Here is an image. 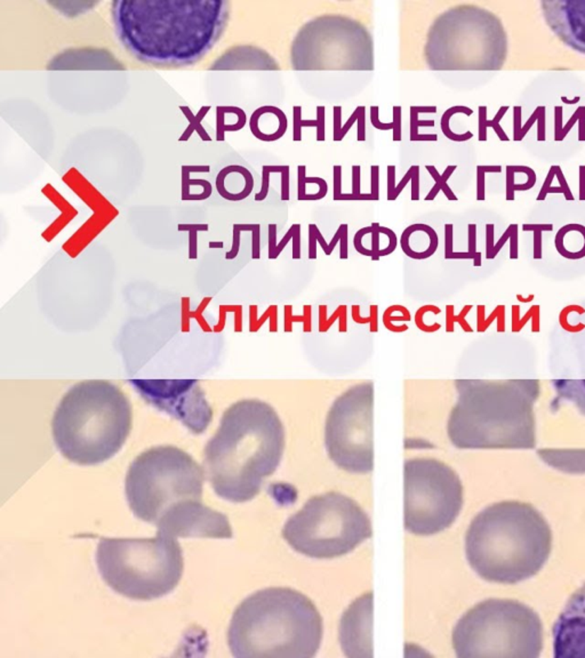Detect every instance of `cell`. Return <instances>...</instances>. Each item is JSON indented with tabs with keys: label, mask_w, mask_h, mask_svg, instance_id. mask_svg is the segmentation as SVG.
Returning <instances> with one entry per match:
<instances>
[{
	"label": "cell",
	"mask_w": 585,
	"mask_h": 658,
	"mask_svg": "<svg viewBox=\"0 0 585 658\" xmlns=\"http://www.w3.org/2000/svg\"><path fill=\"white\" fill-rule=\"evenodd\" d=\"M365 113H366L365 106H357L356 110L353 111L352 115L350 116V118L347 119V123H345V126L342 127V134H341L342 140H343V138H345V135H347V132H349V130H350L351 128H352V126L353 125H355V123L359 121V118L362 117V115H365Z\"/></svg>",
	"instance_id": "db71d44e"
},
{
	"label": "cell",
	"mask_w": 585,
	"mask_h": 658,
	"mask_svg": "<svg viewBox=\"0 0 585 658\" xmlns=\"http://www.w3.org/2000/svg\"><path fill=\"white\" fill-rule=\"evenodd\" d=\"M562 102L566 103V104H576V103L579 102V100H581V97H576V99H574V100L569 101L567 100L566 97L562 96Z\"/></svg>",
	"instance_id": "03108f58"
},
{
	"label": "cell",
	"mask_w": 585,
	"mask_h": 658,
	"mask_svg": "<svg viewBox=\"0 0 585 658\" xmlns=\"http://www.w3.org/2000/svg\"><path fill=\"white\" fill-rule=\"evenodd\" d=\"M452 639L459 658H537L543 649V626L528 606L487 599L459 618Z\"/></svg>",
	"instance_id": "9c48e42d"
},
{
	"label": "cell",
	"mask_w": 585,
	"mask_h": 658,
	"mask_svg": "<svg viewBox=\"0 0 585 658\" xmlns=\"http://www.w3.org/2000/svg\"><path fill=\"white\" fill-rule=\"evenodd\" d=\"M282 166V164H264L262 167L261 190L255 194L256 201H262L268 197L269 189H270V175L274 173H280Z\"/></svg>",
	"instance_id": "f35d334b"
},
{
	"label": "cell",
	"mask_w": 585,
	"mask_h": 658,
	"mask_svg": "<svg viewBox=\"0 0 585 658\" xmlns=\"http://www.w3.org/2000/svg\"><path fill=\"white\" fill-rule=\"evenodd\" d=\"M369 403L366 398H349L338 403L327 424V447L338 467L351 472L373 469L369 430Z\"/></svg>",
	"instance_id": "7c38bea8"
},
{
	"label": "cell",
	"mask_w": 585,
	"mask_h": 658,
	"mask_svg": "<svg viewBox=\"0 0 585 658\" xmlns=\"http://www.w3.org/2000/svg\"><path fill=\"white\" fill-rule=\"evenodd\" d=\"M138 394L158 411L200 435L213 420V409L197 379H130Z\"/></svg>",
	"instance_id": "4fadbf2b"
},
{
	"label": "cell",
	"mask_w": 585,
	"mask_h": 658,
	"mask_svg": "<svg viewBox=\"0 0 585 658\" xmlns=\"http://www.w3.org/2000/svg\"><path fill=\"white\" fill-rule=\"evenodd\" d=\"M405 528L433 535L448 528L463 506V486L457 473L438 459L405 462Z\"/></svg>",
	"instance_id": "8fae6325"
},
{
	"label": "cell",
	"mask_w": 585,
	"mask_h": 658,
	"mask_svg": "<svg viewBox=\"0 0 585 658\" xmlns=\"http://www.w3.org/2000/svg\"><path fill=\"white\" fill-rule=\"evenodd\" d=\"M521 117H523V108L521 106H515L513 108V132H515V136H513V140L515 141L519 142V136H520L521 128Z\"/></svg>",
	"instance_id": "94428289"
},
{
	"label": "cell",
	"mask_w": 585,
	"mask_h": 658,
	"mask_svg": "<svg viewBox=\"0 0 585 658\" xmlns=\"http://www.w3.org/2000/svg\"><path fill=\"white\" fill-rule=\"evenodd\" d=\"M409 182H412V200L413 201H418L420 200V166L418 164H412L409 167L407 173L403 175V179L398 183V185H396L394 192H392L390 196L386 197L388 201H394L399 197L401 192L403 191V189L406 188V185Z\"/></svg>",
	"instance_id": "1f68e13d"
},
{
	"label": "cell",
	"mask_w": 585,
	"mask_h": 658,
	"mask_svg": "<svg viewBox=\"0 0 585 658\" xmlns=\"http://www.w3.org/2000/svg\"><path fill=\"white\" fill-rule=\"evenodd\" d=\"M247 116L238 106H218L216 108V141H224L225 133L238 132L246 126Z\"/></svg>",
	"instance_id": "d6986e66"
},
{
	"label": "cell",
	"mask_w": 585,
	"mask_h": 658,
	"mask_svg": "<svg viewBox=\"0 0 585 658\" xmlns=\"http://www.w3.org/2000/svg\"><path fill=\"white\" fill-rule=\"evenodd\" d=\"M551 383L559 397L573 403L585 415V379H553Z\"/></svg>",
	"instance_id": "44dd1931"
},
{
	"label": "cell",
	"mask_w": 585,
	"mask_h": 658,
	"mask_svg": "<svg viewBox=\"0 0 585 658\" xmlns=\"http://www.w3.org/2000/svg\"><path fill=\"white\" fill-rule=\"evenodd\" d=\"M510 241H511V247H510V257L511 259H517L518 257V226L516 228L515 231L512 233L511 237H510Z\"/></svg>",
	"instance_id": "be15d7a7"
},
{
	"label": "cell",
	"mask_w": 585,
	"mask_h": 658,
	"mask_svg": "<svg viewBox=\"0 0 585 658\" xmlns=\"http://www.w3.org/2000/svg\"><path fill=\"white\" fill-rule=\"evenodd\" d=\"M456 113H464L465 116H471L474 113V110L469 108V106H452L450 109L446 110L444 112V115L441 116L440 119V128L441 132L444 134L448 140L454 142H465L469 141L471 138H474V134L471 132L464 133V134H456L453 130H450V118L453 117Z\"/></svg>",
	"instance_id": "f1b7e54d"
},
{
	"label": "cell",
	"mask_w": 585,
	"mask_h": 658,
	"mask_svg": "<svg viewBox=\"0 0 585 658\" xmlns=\"http://www.w3.org/2000/svg\"><path fill=\"white\" fill-rule=\"evenodd\" d=\"M371 196L373 201L379 200V166L373 164L371 167Z\"/></svg>",
	"instance_id": "816d5d0a"
},
{
	"label": "cell",
	"mask_w": 585,
	"mask_h": 658,
	"mask_svg": "<svg viewBox=\"0 0 585 658\" xmlns=\"http://www.w3.org/2000/svg\"><path fill=\"white\" fill-rule=\"evenodd\" d=\"M485 306H478L477 308V330L479 333L485 332L495 319H498L497 330L504 332V306H497L489 319H485Z\"/></svg>",
	"instance_id": "836d02e7"
},
{
	"label": "cell",
	"mask_w": 585,
	"mask_h": 658,
	"mask_svg": "<svg viewBox=\"0 0 585 658\" xmlns=\"http://www.w3.org/2000/svg\"><path fill=\"white\" fill-rule=\"evenodd\" d=\"M545 106H537L535 111L533 112V115L528 118V121H526V123L523 125V128H521L520 136H519V141L523 140V138L527 135V133L530 132V128H532L533 125L537 121L538 117L541 115L542 110L544 109Z\"/></svg>",
	"instance_id": "91938a15"
},
{
	"label": "cell",
	"mask_w": 585,
	"mask_h": 658,
	"mask_svg": "<svg viewBox=\"0 0 585 658\" xmlns=\"http://www.w3.org/2000/svg\"><path fill=\"white\" fill-rule=\"evenodd\" d=\"M347 229H349L347 224H341V225L338 226V231H336L335 235L333 237L330 244H327L324 235H323V233H321V230H319V228L317 226L316 235H317L318 244L321 245V250H324L325 255H332L333 250L335 248L336 245L340 242V245H341V247H340V259L347 260V257H349V250H347Z\"/></svg>",
	"instance_id": "83f0119b"
},
{
	"label": "cell",
	"mask_w": 585,
	"mask_h": 658,
	"mask_svg": "<svg viewBox=\"0 0 585 658\" xmlns=\"http://www.w3.org/2000/svg\"><path fill=\"white\" fill-rule=\"evenodd\" d=\"M542 14L562 44L585 55V0H543Z\"/></svg>",
	"instance_id": "9a60e30c"
},
{
	"label": "cell",
	"mask_w": 585,
	"mask_h": 658,
	"mask_svg": "<svg viewBox=\"0 0 585 658\" xmlns=\"http://www.w3.org/2000/svg\"><path fill=\"white\" fill-rule=\"evenodd\" d=\"M179 110L182 111L183 115L186 116L189 121L188 127H186V130L183 132L182 136L179 138V142L188 141L189 138H191L194 133H197L198 135L200 136V138H201L203 141H212V138H209L206 130H205L203 125H201L204 118L206 117L207 113H208L209 110H211V106H203L196 115L192 113L189 106H179Z\"/></svg>",
	"instance_id": "484cf974"
},
{
	"label": "cell",
	"mask_w": 585,
	"mask_h": 658,
	"mask_svg": "<svg viewBox=\"0 0 585 658\" xmlns=\"http://www.w3.org/2000/svg\"><path fill=\"white\" fill-rule=\"evenodd\" d=\"M556 658L585 657V584L572 594L553 626Z\"/></svg>",
	"instance_id": "5bb4252c"
},
{
	"label": "cell",
	"mask_w": 585,
	"mask_h": 658,
	"mask_svg": "<svg viewBox=\"0 0 585 658\" xmlns=\"http://www.w3.org/2000/svg\"><path fill=\"white\" fill-rule=\"evenodd\" d=\"M316 229H317V224H309V253H308L309 260H316L318 256V239L317 235H316Z\"/></svg>",
	"instance_id": "680465c9"
},
{
	"label": "cell",
	"mask_w": 585,
	"mask_h": 658,
	"mask_svg": "<svg viewBox=\"0 0 585 658\" xmlns=\"http://www.w3.org/2000/svg\"><path fill=\"white\" fill-rule=\"evenodd\" d=\"M394 121L390 123H382L379 121V108L377 106H371V123L374 128L379 130H394V141H401V106H394Z\"/></svg>",
	"instance_id": "4dcf8cb0"
},
{
	"label": "cell",
	"mask_w": 585,
	"mask_h": 658,
	"mask_svg": "<svg viewBox=\"0 0 585 658\" xmlns=\"http://www.w3.org/2000/svg\"><path fill=\"white\" fill-rule=\"evenodd\" d=\"M342 194V166L335 164L333 167V199L334 201H340Z\"/></svg>",
	"instance_id": "bcb514c9"
},
{
	"label": "cell",
	"mask_w": 585,
	"mask_h": 658,
	"mask_svg": "<svg viewBox=\"0 0 585 658\" xmlns=\"http://www.w3.org/2000/svg\"><path fill=\"white\" fill-rule=\"evenodd\" d=\"M584 115H585V106H581V108H579V109H577V111L575 112V113H574L573 116H572L571 121H568V123L567 125H566V126H564V130H562V132L559 133L558 135H556V138H555V140H556V141H562V140H564V136H566V134H567V133L572 130V127H573L574 125H575V123H576V121H579V119H581V117H582V116H584Z\"/></svg>",
	"instance_id": "11a10c76"
},
{
	"label": "cell",
	"mask_w": 585,
	"mask_h": 658,
	"mask_svg": "<svg viewBox=\"0 0 585 658\" xmlns=\"http://www.w3.org/2000/svg\"><path fill=\"white\" fill-rule=\"evenodd\" d=\"M471 308H472V306H465L464 308H462L459 315L456 316L455 313H454L455 306H446V327H445V328H446V333H454V330H455V323H459V326L462 327V329H463L465 333L474 332V329L471 328L468 321L465 320V317L468 316L469 312L471 311Z\"/></svg>",
	"instance_id": "e575fe53"
},
{
	"label": "cell",
	"mask_w": 585,
	"mask_h": 658,
	"mask_svg": "<svg viewBox=\"0 0 585 658\" xmlns=\"http://www.w3.org/2000/svg\"><path fill=\"white\" fill-rule=\"evenodd\" d=\"M501 164H478L477 166V200L486 199L485 182L486 174L501 173Z\"/></svg>",
	"instance_id": "8d00e7d4"
},
{
	"label": "cell",
	"mask_w": 585,
	"mask_h": 658,
	"mask_svg": "<svg viewBox=\"0 0 585 658\" xmlns=\"http://www.w3.org/2000/svg\"><path fill=\"white\" fill-rule=\"evenodd\" d=\"M508 110H509V106H501L500 110L497 111L496 116L491 121H489L487 119V106H480L478 108V112H479L478 140L480 142L487 141V128H493L501 141H509L510 138H508L506 132L503 130L500 125L501 121H502Z\"/></svg>",
	"instance_id": "d4e9b609"
},
{
	"label": "cell",
	"mask_w": 585,
	"mask_h": 658,
	"mask_svg": "<svg viewBox=\"0 0 585 658\" xmlns=\"http://www.w3.org/2000/svg\"><path fill=\"white\" fill-rule=\"evenodd\" d=\"M289 172H291V168H289V164H282V200L284 201H287L289 200V192H291V189H289Z\"/></svg>",
	"instance_id": "f5cc1de1"
},
{
	"label": "cell",
	"mask_w": 585,
	"mask_h": 658,
	"mask_svg": "<svg viewBox=\"0 0 585 658\" xmlns=\"http://www.w3.org/2000/svg\"><path fill=\"white\" fill-rule=\"evenodd\" d=\"M523 230L534 233V259H542V233L552 231V224H523Z\"/></svg>",
	"instance_id": "74e56055"
},
{
	"label": "cell",
	"mask_w": 585,
	"mask_h": 658,
	"mask_svg": "<svg viewBox=\"0 0 585 658\" xmlns=\"http://www.w3.org/2000/svg\"><path fill=\"white\" fill-rule=\"evenodd\" d=\"M132 423L130 400L117 385L87 379L63 396L54 413L52 433L65 459L76 464L96 465L121 450Z\"/></svg>",
	"instance_id": "8992f818"
},
{
	"label": "cell",
	"mask_w": 585,
	"mask_h": 658,
	"mask_svg": "<svg viewBox=\"0 0 585 658\" xmlns=\"http://www.w3.org/2000/svg\"><path fill=\"white\" fill-rule=\"evenodd\" d=\"M306 166L300 164L297 167V199L302 201L304 196H306Z\"/></svg>",
	"instance_id": "681fc988"
},
{
	"label": "cell",
	"mask_w": 585,
	"mask_h": 658,
	"mask_svg": "<svg viewBox=\"0 0 585 658\" xmlns=\"http://www.w3.org/2000/svg\"><path fill=\"white\" fill-rule=\"evenodd\" d=\"M303 323V332H312V306L304 304L303 313L301 316L293 315V306L286 304L284 306V332H293V323Z\"/></svg>",
	"instance_id": "d6a6232c"
},
{
	"label": "cell",
	"mask_w": 585,
	"mask_h": 658,
	"mask_svg": "<svg viewBox=\"0 0 585 658\" xmlns=\"http://www.w3.org/2000/svg\"><path fill=\"white\" fill-rule=\"evenodd\" d=\"M538 394L537 381H508L467 389L450 415V439L461 448H534L533 407Z\"/></svg>",
	"instance_id": "52a82bcc"
},
{
	"label": "cell",
	"mask_w": 585,
	"mask_h": 658,
	"mask_svg": "<svg viewBox=\"0 0 585 658\" xmlns=\"http://www.w3.org/2000/svg\"><path fill=\"white\" fill-rule=\"evenodd\" d=\"M206 473L175 446L145 450L127 471L125 493L140 520L173 537L231 538L227 515L203 503Z\"/></svg>",
	"instance_id": "7a4b0ae2"
},
{
	"label": "cell",
	"mask_w": 585,
	"mask_h": 658,
	"mask_svg": "<svg viewBox=\"0 0 585 658\" xmlns=\"http://www.w3.org/2000/svg\"><path fill=\"white\" fill-rule=\"evenodd\" d=\"M579 200H585V164L579 166Z\"/></svg>",
	"instance_id": "e7e4bbea"
},
{
	"label": "cell",
	"mask_w": 585,
	"mask_h": 658,
	"mask_svg": "<svg viewBox=\"0 0 585 658\" xmlns=\"http://www.w3.org/2000/svg\"><path fill=\"white\" fill-rule=\"evenodd\" d=\"M299 235H301V224H293L289 228V231L286 233V235H284V238L280 240L279 244H277L272 250H269V259H277L282 253V250H285V247L289 245V241L293 240Z\"/></svg>",
	"instance_id": "ab89813d"
},
{
	"label": "cell",
	"mask_w": 585,
	"mask_h": 658,
	"mask_svg": "<svg viewBox=\"0 0 585 658\" xmlns=\"http://www.w3.org/2000/svg\"><path fill=\"white\" fill-rule=\"evenodd\" d=\"M351 317L355 323L358 325H369V332H379V306L377 304L369 306V316L368 317H362L360 316V306L353 304L351 306Z\"/></svg>",
	"instance_id": "d590c367"
},
{
	"label": "cell",
	"mask_w": 585,
	"mask_h": 658,
	"mask_svg": "<svg viewBox=\"0 0 585 658\" xmlns=\"http://www.w3.org/2000/svg\"><path fill=\"white\" fill-rule=\"evenodd\" d=\"M409 112H411V116H409V121H411V125H409V140L412 142H437L438 141V135L437 134H420L418 130L420 127H435V121H422L418 119V115L420 113H435L437 112V106H412L409 108Z\"/></svg>",
	"instance_id": "7402d4cb"
},
{
	"label": "cell",
	"mask_w": 585,
	"mask_h": 658,
	"mask_svg": "<svg viewBox=\"0 0 585 658\" xmlns=\"http://www.w3.org/2000/svg\"><path fill=\"white\" fill-rule=\"evenodd\" d=\"M373 231L371 233V250L373 253V259L372 261H379L381 257H379V253H381V248H379V235H381V231H379V224L373 223Z\"/></svg>",
	"instance_id": "f907efd6"
},
{
	"label": "cell",
	"mask_w": 585,
	"mask_h": 658,
	"mask_svg": "<svg viewBox=\"0 0 585 658\" xmlns=\"http://www.w3.org/2000/svg\"><path fill=\"white\" fill-rule=\"evenodd\" d=\"M284 450L276 413L257 400H241L224 411L218 431L204 450L206 478L223 500L244 503L261 491Z\"/></svg>",
	"instance_id": "3957f363"
},
{
	"label": "cell",
	"mask_w": 585,
	"mask_h": 658,
	"mask_svg": "<svg viewBox=\"0 0 585 658\" xmlns=\"http://www.w3.org/2000/svg\"><path fill=\"white\" fill-rule=\"evenodd\" d=\"M547 194H564L566 199L574 200V196L572 194L569 185H568L567 179L564 177L560 166H557V164L551 166L547 179L544 181L541 191L538 194V201L545 199Z\"/></svg>",
	"instance_id": "603a6c76"
},
{
	"label": "cell",
	"mask_w": 585,
	"mask_h": 658,
	"mask_svg": "<svg viewBox=\"0 0 585 658\" xmlns=\"http://www.w3.org/2000/svg\"><path fill=\"white\" fill-rule=\"evenodd\" d=\"M456 168H457L456 164H450V166L446 167L444 173L439 174L438 169H437L433 164H425V169L429 172L430 175H431L433 181H435V185H433V189L430 190L427 197L424 199L425 201H433V200H435V198L438 196L439 192H442L448 200L457 201V197H456L455 194H454L453 190L450 188V185H448L447 183L448 179L453 175L454 172L456 171Z\"/></svg>",
	"instance_id": "cb8c5ba5"
},
{
	"label": "cell",
	"mask_w": 585,
	"mask_h": 658,
	"mask_svg": "<svg viewBox=\"0 0 585 658\" xmlns=\"http://www.w3.org/2000/svg\"><path fill=\"white\" fill-rule=\"evenodd\" d=\"M545 463L568 473L585 472V450H540Z\"/></svg>",
	"instance_id": "ac0fdd59"
},
{
	"label": "cell",
	"mask_w": 585,
	"mask_h": 658,
	"mask_svg": "<svg viewBox=\"0 0 585 658\" xmlns=\"http://www.w3.org/2000/svg\"><path fill=\"white\" fill-rule=\"evenodd\" d=\"M469 254L474 257V265L479 267L481 264V254L477 253V225L469 224Z\"/></svg>",
	"instance_id": "f6af8a7d"
},
{
	"label": "cell",
	"mask_w": 585,
	"mask_h": 658,
	"mask_svg": "<svg viewBox=\"0 0 585 658\" xmlns=\"http://www.w3.org/2000/svg\"><path fill=\"white\" fill-rule=\"evenodd\" d=\"M282 536L297 552L312 558H335L372 536V523L362 506L345 494L312 496L287 519Z\"/></svg>",
	"instance_id": "30bf717a"
},
{
	"label": "cell",
	"mask_w": 585,
	"mask_h": 658,
	"mask_svg": "<svg viewBox=\"0 0 585 658\" xmlns=\"http://www.w3.org/2000/svg\"><path fill=\"white\" fill-rule=\"evenodd\" d=\"M326 304H321L318 308L319 311V323H318V330L319 333H327L332 328L333 325L338 321V332H347V306L345 304H341L333 312L330 318H327Z\"/></svg>",
	"instance_id": "4316f807"
},
{
	"label": "cell",
	"mask_w": 585,
	"mask_h": 658,
	"mask_svg": "<svg viewBox=\"0 0 585 658\" xmlns=\"http://www.w3.org/2000/svg\"><path fill=\"white\" fill-rule=\"evenodd\" d=\"M515 175L516 172L511 164L506 166V200H515Z\"/></svg>",
	"instance_id": "6f0895ef"
},
{
	"label": "cell",
	"mask_w": 585,
	"mask_h": 658,
	"mask_svg": "<svg viewBox=\"0 0 585 658\" xmlns=\"http://www.w3.org/2000/svg\"><path fill=\"white\" fill-rule=\"evenodd\" d=\"M373 592L360 596L347 608L340 624V640L345 654L351 657L365 656L372 652V609Z\"/></svg>",
	"instance_id": "2e32d148"
},
{
	"label": "cell",
	"mask_w": 585,
	"mask_h": 658,
	"mask_svg": "<svg viewBox=\"0 0 585 658\" xmlns=\"http://www.w3.org/2000/svg\"><path fill=\"white\" fill-rule=\"evenodd\" d=\"M261 226L260 224H254V229L252 231L253 233V241H252V245H253V259L257 260L260 259V235H261Z\"/></svg>",
	"instance_id": "6125c7cd"
},
{
	"label": "cell",
	"mask_w": 585,
	"mask_h": 658,
	"mask_svg": "<svg viewBox=\"0 0 585 658\" xmlns=\"http://www.w3.org/2000/svg\"><path fill=\"white\" fill-rule=\"evenodd\" d=\"M302 127H316L317 128L318 142L326 141V108L317 106L316 119H302V106H293V141H302Z\"/></svg>",
	"instance_id": "ffe728a7"
},
{
	"label": "cell",
	"mask_w": 585,
	"mask_h": 658,
	"mask_svg": "<svg viewBox=\"0 0 585 658\" xmlns=\"http://www.w3.org/2000/svg\"><path fill=\"white\" fill-rule=\"evenodd\" d=\"M267 319H270V329H269V330H270L271 333L278 332V306H271L270 308L265 311L261 320L252 325V329H250V330L256 332V330L260 328V326H262V325L264 323Z\"/></svg>",
	"instance_id": "7bdbcfd3"
},
{
	"label": "cell",
	"mask_w": 585,
	"mask_h": 658,
	"mask_svg": "<svg viewBox=\"0 0 585 658\" xmlns=\"http://www.w3.org/2000/svg\"><path fill=\"white\" fill-rule=\"evenodd\" d=\"M362 167L359 164L352 166V194L356 201H373L371 194H362Z\"/></svg>",
	"instance_id": "60d3db41"
},
{
	"label": "cell",
	"mask_w": 585,
	"mask_h": 658,
	"mask_svg": "<svg viewBox=\"0 0 585 658\" xmlns=\"http://www.w3.org/2000/svg\"><path fill=\"white\" fill-rule=\"evenodd\" d=\"M112 22L123 48L155 68L197 65L222 38L227 0H115Z\"/></svg>",
	"instance_id": "6da1fadb"
},
{
	"label": "cell",
	"mask_w": 585,
	"mask_h": 658,
	"mask_svg": "<svg viewBox=\"0 0 585 658\" xmlns=\"http://www.w3.org/2000/svg\"><path fill=\"white\" fill-rule=\"evenodd\" d=\"M411 319H412V315L408 308L406 306H399V304L389 306L386 308V311L383 312L382 316L384 327L388 329L389 332L397 333V334L407 332L409 328L405 323L396 326L394 325V321H409Z\"/></svg>",
	"instance_id": "f546056e"
},
{
	"label": "cell",
	"mask_w": 585,
	"mask_h": 658,
	"mask_svg": "<svg viewBox=\"0 0 585 658\" xmlns=\"http://www.w3.org/2000/svg\"><path fill=\"white\" fill-rule=\"evenodd\" d=\"M96 564L112 590L133 600L158 599L182 579L183 553L177 537L101 538Z\"/></svg>",
	"instance_id": "ba28073f"
},
{
	"label": "cell",
	"mask_w": 585,
	"mask_h": 658,
	"mask_svg": "<svg viewBox=\"0 0 585 658\" xmlns=\"http://www.w3.org/2000/svg\"><path fill=\"white\" fill-rule=\"evenodd\" d=\"M516 226H517V224H511V225H510L509 228L506 229V233H504V235L501 237L500 240L497 241V244L494 245V247H493L491 253L489 254V256H487V259H494L495 256L498 254V252L502 250V247L506 245L508 239H510V237H511L512 233H513V230L516 229Z\"/></svg>",
	"instance_id": "9f6ffc18"
},
{
	"label": "cell",
	"mask_w": 585,
	"mask_h": 658,
	"mask_svg": "<svg viewBox=\"0 0 585 658\" xmlns=\"http://www.w3.org/2000/svg\"><path fill=\"white\" fill-rule=\"evenodd\" d=\"M438 246V233L428 224L416 223L407 226L400 237V247L409 259H429L435 255Z\"/></svg>",
	"instance_id": "e0dca14e"
},
{
	"label": "cell",
	"mask_w": 585,
	"mask_h": 658,
	"mask_svg": "<svg viewBox=\"0 0 585 658\" xmlns=\"http://www.w3.org/2000/svg\"><path fill=\"white\" fill-rule=\"evenodd\" d=\"M427 313H435V316L440 315L441 308L433 304H427V306H420L418 311L415 312V326L420 329V332L428 333L427 325H425V315Z\"/></svg>",
	"instance_id": "b9f144b4"
},
{
	"label": "cell",
	"mask_w": 585,
	"mask_h": 658,
	"mask_svg": "<svg viewBox=\"0 0 585 658\" xmlns=\"http://www.w3.org/2000/svg\"><path fill=\"white\" fill-rule=\"evenodd\" d=\"M550 526L528 503L504 501L484 508L465 534L472 569L489 582L516 584L530 579L549 559Z\"/></svg>",
	"instance_id": "277c9868"
},
{
	"label": "cell",
	"mask_w": 585,
	"mask_h": 658,
	"mask_svg": "<svg viewBox=\"0 0 585 658\" xmlns=\"http://www.w3.org/2000/svg\"><path fill=\"white\" fill-rule=\"evenodd\" d=\"M323 639V618L315 603L294 589L267 588L237 607L228 630L237 658H311Z\"/></svg>",
	"instance_id": "5b68a950"
},
{
	"label": "cell",
	"mask_w": 585,
	"mask_h": 658,
	"mask_svg": "<svg viewBox=\"0 0 585 658\" xmlns=\"http://www.w3.org/2000/svg\"><path fill=\"white\" fill-rule=\"evenodd\" d=\"M454 225L453 224H445V259L450 260V256L454 253Z\"/></svg>",
	"instance_id": "c3c4849f"
},
{
	"label": "cell",
	"mask_w": 585,
	"mask_h": 658,
	"mask_svg": "<svg viewBox=\"0 0 585 658\" xmlns=\"http://www.w3.org/2000/svg\"><path fill=\"white\" fill-rule=\"evenodd\" d=\"M342 106L333 108V141H342Z\"/></svg>",
	"instance_id": "7dc6e473"
},
{
	"label": "cell",
	"mask_w": 585,
	"mask_h": 658,
	"mask_svg": "<svg viewBox=\"0 0 585 658\" xmlns=\"http://www.w3.org/2000/svg\"><path fill=\"white\" fill-rule=\"evenodd\" d=\"M233 250L228 253L227 259H233L239 252V245H240V233L241 231H253L254 224H235L233 226Z\"/></svg>",
	"instance_id": "ee69618b"
}]
</instances>
